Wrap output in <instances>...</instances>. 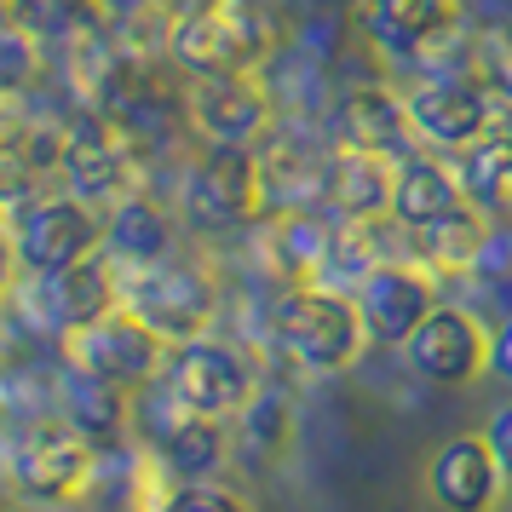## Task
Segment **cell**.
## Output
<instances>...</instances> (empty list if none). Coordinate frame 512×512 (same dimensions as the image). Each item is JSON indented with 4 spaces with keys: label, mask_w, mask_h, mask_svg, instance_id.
<instances>
[{
    "label": "cell",
    "mask_w": 512,
    "mask_h": 512,
    "mask_svg": "<svg viewBox=\"0 0 512 512\" xmlns=\"http://www.w3.org/2000/svg\"><path fill=\"white\" fill-rule=\"evenodd\" d=\"M282 47L271 0H196L167 29V58L185 75H259Z\"/></svg>",
    "instance_id": "cell-1"
},
{
    "label": "cell",
    "mask_w": 512,
    "mask_h": 512,
    "mask_svg": "<svg viewBox=\"0 0 512 512\" xmlns=\"http://www.w3.org/2000/svg\"><path fill=\"white\" fill-rule=\"evenodd\" d=\"M271 340L305 374H346L363 357V346H369V328H363V311H357V300L346 288L294 282L271 305Z\"/></svg>",
    "instance_id": "cell-2"
},
{
    "label": "cell",
    "mask_w": 512,
    "mask_h": 512,
    "mask_svg": "<svg viewBox=\"0 0 512 512\" xmlns=\"http://www.w3.org/2000/svg\"><path fill=\"white\" fill-rule=\"evenodd\" d=\"M12 225V248H18V271L29 282H47L58 271H70L81 259L104 254V213L93 202H81L70 190L58 196H29L24 208L6 213Z\"/></svg>",
    "instance_id": "cell-3"
},
{
    "label": "cell",
    "mask_w": 512,
    "mask_h": 512,
    "mask_svg": "<svg viewBox=\"0 0 512 512\" xmlns=\"http://www.w3.org/2000/svg\"><path fill=\"white\" fill-rule=\"evenodd\" d=\"M121 311H133L156 340L185 346L196 334H208L219 317V288L202 265L190 259H162L144 271H121Z\"/></svg>",
    "instance_id": "cell-4"
},
{
    "label": "cell",
    "mask_w": 512,
    "mask_h": 512,
    "mask_svg": "<svg viewBox=\"0 0 512 512\" xmlns=\"http://www.w3.org/2000/svg\"><path fill=\"white\" fill-rule=\"evenodd\" d=\"M156 380H162V392L179 409L213 415V420H236V409L259 392L254 357L236 340H213V334H196L185 346H167V363Z\"/></svg>",
    "instance_id": "cell-5"
},
{
    "label": "cell",
    "mask_w": 512,
    "mask_h": 512,
    "mask_svg": "<svg viewBox=\"0 0 512 512\" xmlns=\"http://www.w3.org/2000/svg\"><path fill=\"white\" fill-rule=\"evenodd\" d=\"M265 208V173L248 144H208L185 167L179 185V219L190 231H236Z\"/></svg>",
    "instance_id": "cell-6"
},
{
    "label": "cell",
    "mask_w": 512,
    "mask_h": 512,
    "mask_svg": "<svg viewBox=\"0 0 512 512\" xmlns=\"http://www.w3.org/2000/svg\"><path fill=\"white\" fill-rule=\"evenodd\" d=\"M403 116H409V133H415L420 150L461 156L466 144L501 116V104L472 75H432V81L403 87Z\"/></svg>",
    "instance_id": "cell-7"
},
{
    "label": "cell",
    "mask_w": 512,
    "mask_h": 512,
    "mask_svg": "<svg viewBox=\"0 0 512 512\" xmlns=\"http://www.w3.org/2000/svg\"><path fill=\"white\" fill-rule=\"evenodd\" d=\"M70 357L93 386L139 392V386H156V374H162V363H167V340H156L133 311L116 305V311L98 317L93 328L70 334Z\"/></svg>",
    "instance_id": "cell-8"
},
{
    "label": "cell",
    "mask_w": 512,
    "mask_h": 512,
    "mask_svg": "<svg viewBox=\"0 0 512 512\" xmlns=\"http://www.w3.org/2000/svg\"><path fill=\"white\" fill-rule=\"evenodd\" d=\"M403 363L426 386H472L489 374V328L466 305H432V317L403 340Z\"/></svg>",
    "instance_id": "cell-9"
},
{
    "label": "cell",
    "mask_w": 512,
    "mask_h": 512,
    "mask_svg": "<svg viewBox=\"0 0 512 512\" xmlns=\"http://www.w3.org/2000/svg\"><path fill=\"white\" fill-rule=\"evenodd\" d=\"M190 133L202 144H248L271 133V93L259 75H190L179 93Z\"/></svg>",
    "instance_id": "cell-10"
},
{
    "label": "cell",
    "mask_w": 512,
    "mask_h": 512,
    "mask_svg": "<svg viewBox=\"0 0 512 512\" xmlns=\"http://www.w3.org/2000/svg\"><path fill=\"white\" fill-rule=\"evenodd\" d=\"M351 300L363 311L369 346H403L432 317L438 277H432V265H415V259H374V271L351 288Z\"/></svg>",
    "instance_id": "cell-11"
},
{
    "label": "cell",
    "mask_w": 512,
    "mask_h": 512,
    "mask_svg": "<svg viewBox=\"0 0 512 512\" xmlns=\"http://www.w3.org/2000/svg\"><path fill=\"white\" fill-rule=\"evenodd\" d=\"M466 18V0H363L357 29L380 58L392 64H420L455 41Z\"/></svg>",
    "instance_id": "cell-12"
},
{
    "label": "cell",
    "mask_w": 512,
    "mask_h": 512,
    "mask_svg": "<svg viewBox=\"0 0 512 512\" xmlns=\"http://www.w3.org/2000/svg\"><path fill=\"white\" fill-rule=\"evenodd\" d=\"M461 213H472L466 202L461 179H455V162H443L438 150H409V156H397L392 167V225L415 236H432L443 225H455Z\"/></svg>",
    "instance_id": "cell-13"
},
{
    "label": "cell",
    "mask_w": 512,
    "mask_h": 512,
    "mask_svg": "<svg viewBox=\"0 0 512 512\" xmlns=\"http://www.w3.org/2000/svg\"><path fill=\"white\" fill-rule=\"evenodd\" d=\"M12 478L29 501H70L93 478V449L75 426H29L12 443Z\"/></svg>",
    "instance_id": "cell-14"
},
{
    "label": "cell",
    "mask_w": 512,
    "mask_h": 512,
    "mask_svg": "<svg viewBox=\"0 0 512 512\" xmlns=\"http://www.w3.org/2000/svg\"><path fill=\"white\" fill-rule=\"evenodd\" d=\"M501 489H507V478H501V466L489 455L484 432L438 443L432 461H426V495L443 512H495L501 507Z\"/></svg>",
    "instance_id": "cell-15"
},
{
    "label": "cell",
    "mask_w": 512,
    "mask_h": 512,
    "mask_svg": "<svg viewBox=\"0 0 512 512\" xmlns=\"http://www.w3.org/2000/svg\"><path fill=\"white\" fill-rule=\"evenodd\" d=\"M150 455L162 466V478L190 484V478H219L231 461V432L213 415H190L167 397V415L150 426Z\"/></svg>",
    "instance_id": "cell-16"
},
{
    "label": "cell",
    "mask_w": 512,
    "mask_h": 512,
    "mask_svg": "<svg viewBox=\"0 0 512 512\" xmlns=\"http://www.w3.org/2000/svg\"><path fill=\"white\" fill-rule=\"evenodd\" d=\"M173 213L162 202H150L144 190H127L121 202H110L104 213V259L116 265V271H144V265H162L173 259Z\"/></svg>",
    "instance_id": "cell-17"
},
{
    "label": "cell",
    "mask_w": 512,
    "mask_h": 512,
    "mask_svg": "<svg viewBox=\"0 0 512 512\" xmlns=\"http://www.w3.org/2000/svg\"><path fill=\"white\" fill-rule=\"evenodd\" d=\"M127 167H133V156H127L121 133L98 127V121H93V127L81 121L70 139H64V150H58V173L70 179V196L93 202V208L127 196Z\"/></svg>",
    "instance_id": "cell-18"
},
{
    "label": "cell",
    "mask_w": 512,
    "mask_h": 512,
    "mask_svg": "<svg viewBox=\"0 0 512 512\" xmlns=\"http://www.w3.org/2000/svg\"><path fill=\"white\" fill-rule=\"evenodd\" d=\"M41 300H47V317L58 334H81V328H93L98 317H110L121 305V271L104 254H93L41 282Z\"/></svg>",
    "instance_id": "cell-19"
},
{
    "label": "cell",
    "mask_w": 512,
    "mask_h": 512,
    "mask_svg": "<svg viewBox=\"0 0 512 512\" xmlns=\"http://www.w3.org/2000/svg\"><path fill=\"white\" fill-rule=\"evenodd\" d=\"M334 139L351 144V150H380V156H409L415 150V133H409V116H403V93L392 87H351L334 110Z\"/></svg>",
    "instance_id": "cell-20"
},
{
    "label": "cell",
    "mask_w": 512,
    "mask_h": 512,
    "mask_svg": "<svg viewBox=\"0 0 512 512\" xmlns=\"http://www.w3.org/2000/svg\"><path fill=\"white\" fill-rule=\"evenodd\" d=\"M392 156H380V150H351L340 144L334 156H328V202L346 213L351 225H369V219H386L392 213Z\"/></svg>",
    "instance_id": "cell-21"
},
{
    "label": "cell",
    "mask_w": 512,
    "mask_h": 512,
    "mask_svg": "<svg viewBox=\"0 0 512 512\" xmlns=\"http://www.w3.org/2000/svg\"><path fill=\"white\" fill-rule=\"evenodd\" d=\"M455 179H461L466 202L484 213V219L512 202V116L507 110L455 156Z\"/></svg>",
    "instance_id": "cell-22"
},
{
    "label": "cell",
    "mask_w": 512,
    "mask_h": 512,
    "mask_svg": "<svg viewBox=\"0 0 512 512\" xmlns=\"http://www.w3.org/2000/svg\"><path fill=\"white\" fill-rule=\"evenodd\" d=\"M236 426H242V438L254 443V449L282 455V449L294 443V403L282 392H265V386H259V392L236 409Z\"/></svg>",
    "instance_id": "cell-23"
},
{
    "label": "cell",
    "mask_w": 512,
    "mask_h": 512,
    "mask_svg": "<svg viewBox=\"0 0 512 512\" xmlns=\"http://www.w3.org/2000/svg\"><path fill=\"white\" fill-rule=\"evenodd\" d=\"M41 75V47H35V29H24L18 18L0 12V98H18L35 87Z\"/></svg>",
    "instance_id": "cell-24"
},
{
    "label": "cell",
    "mask_w": 512,
    "mask_h": 512,
    "mask_svg": "<svg viewBox=\"0 0 512 512\" xmlns=\"http://www.w3.org/2000/svg\"><path fill=\"white\" fill-rule=\"evenodd\" d=\"M156 512H254V501L219 478H190V484H167Z\"/></svg>",
    "instance_id": "cell-25"
},
{
    "label": "cell",
    "mask_w": 512,
    "mask_h": 512,
    "mask_svg": "<svg viewBox=\"0 0 512 512\" xmlns=\"http://www.w3.org/2000/svg\"><path fill=\"white\" fill-rule=\"evenodd\" d=\"M484 443H489V455H495V466H501V478L512 484V397L489 409V420H484Z\"/></svg>",
    "instance_id": "cell-26"
},
{
    "label": "cell",
    "mask_w": 512,
    "mask_h": 512,
    "mask_svg": "<svg viewBox=\"0 0 512 512\" xmlns=\"http://www.w3.org/2000/svg\"><path fill=\"white\" fill-rule=\"evenodd\" d=\"M489 374L501 386H512V317H501V323L489 328Z\"/></svg>",
    "instance_id": "cell-27"
},
{
    "label": "cell",
    "mask_w": 512,
    "mask_h": 512,
    "mask_svg": "<svg viewBox=\"0 0 512 512\" xmlns=\"http://www.w3.org/2000/svg\"><path fill=\"white\" fill-rule=\"evenodd\" d=\"M24 277L18 271V248H12V225H6V213H0V300L12 294V282Z\"/></svg>",
    "instance_id": "cell-28"
}]
</instances>
